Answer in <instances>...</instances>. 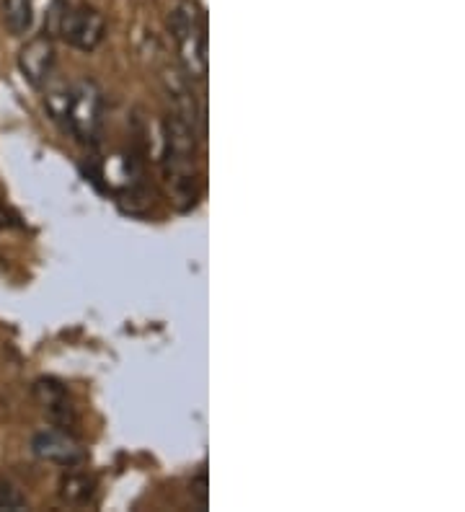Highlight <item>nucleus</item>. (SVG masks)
I'll list each match as a JSON object with an SVG mask.
<instances>
[{"mask_svg": "<svg viewBox=\"0 0 465 512\" xmlns=\"http://www.w3.org/2000/svg\"><path fill=\"white\" fill-rule=\"evenodd\" d=\"M60 125L81 145L88 148L99 145L101 125H104V91L99 83L88 78L70 83V96Z\"/></svg>", "mask_w": 465, "mask_h": 512, "instance_id": "7ed1b4c3", "label": "nucleus"}, {"mask_svg": "<svg viewBox=\"0 0 465 512\" xmlns=\"http://www.w3.org/2000/svg\"><path fill=\"white\" fill-rule=\"evenodd\" d=\"M31 453L39 461L75 469L86 461V448L68 430H42L31 438Z\"/></svg>", "mask_w": 465, "mask_h": 512, "instance_id": "39448f33", "label": "nucleus"}, {"mask_svg": "<svg viewBox=\"0 0 465 512\" xmlns=\"http://www.w3.org/2000/svg\"><path fill=\"white\" fill-rule=\"evenodd\" d=\"M166 94L163 117V179L179 210H192L199 200V140L202 112H197L194 91L186 73L166 68L161 75Z\"/></svg>", "mask_w": 465, "mask_h": 512, "instance_id": "f257e3e1", "label": "nucleus"}, {"mask_svg": "<svg viewBox=\"0 0 465 512\" xmlns=\"http://www.w3.org/2000/svg\"><path fill=\"white\" fill-rule=\"evenodd\" d=\"M19 68L26 81H29V86L42 91L44 83L50 81L52 73H55V44H52V37L39 34L31 42H26V47H21L19 52Z\"/></svg>", "mask_w": 465, "mask_h": 512, "instance_id": "423d86ee", "label": "nucleus"}, {"mask_svg": "<svg viewBox=\"0 0 465 512\" xmlns=\"http://www.w3.org/2000/svg\"><path fill=\"white\" fill-rule=\"evenodd\" d=\"M34 399L39 401L42 412L47 414L52 425L60 427V430H70L78 422L75 406L68 396V388L62 386L57 378H39L34 383Z\"/></svg>", "mask_w": 465, "mask_h": 512, "instance_id": "0eeeda50", "label": "nucleus"}, {"mask_svg": "<svg viewBox=\"0 0 465 512\" xmlns=\"http://www.w3.org/2000/svg\"><path fill=\"white\" fill-rule=\"evenodd\" d=\"M192 494L197 497V505L205 510L207 507V469L202 466V471L197 474V479H192Z\"/></svg>", "mask_w": 465, "mask_h": 512, "instance_id": "9b49d317", "label": "nucleus"}, {"mask_svg": "<svg viewBox=\"0 0 465 512\" xmlns=\"http://www.w3.org/2000/svg\"><path fill=\"white\" fill-rule=\"evenodd\" d=\"M34 19V0H3V21L13 37L29 32Z\"/></svg>", "mask_w": 465, "mask_h": 512, "instance_id": "1a4fd4ad", "label": "nucleus"}, {"mask_svg": "<svg viewBox=\"0 0 465 512\" xmlns=\"http://www.w3.org/2000/svg\"><path fill=\"white\" fill-rule=\"evenodd\" d=\"M99 492V481L88 471H68L60 479V500L70 507L93 505Z\"/></svg>", "mask_w": 465, "mask_h": 512, "instance_id": "6e6552de", "label": "nucleus"}, {"mask_svg": "<svg viewBox=\"0 0 465 512\" xmlns=\"http://www.w3.org/2000/svg\"><path fill=\"white\" fill-rule=\"evenodd\" d=\"M47 37H55L60 34L70 47L81 52H93L104 42L106 37V21L99 11L86 3H62L57 0L50 11V21H47V29H44Z\"/></svg>", "mask_w": 465, "mask_h": 512, "instance_id": "20e7f679", "label": "nucleus"}, {"mask_svg": "<svg viewBox=\"0 0 465 512\" xmlns=\"http://www.w3.org/2000/svg\"><path fill=\"white\" fill-rule=\"evenodd\" d=\"M168 32L174 37L186 78L205 81L207 75V24L194 0H179L168 13Z\"/></svg>", "mask_w": 465, "mask_h": 512, "instance_id": "f03ea898", "label": "nucleus"}, {"mask_svg": "<svg viewBox=\"0 0 465 512\" xmlns=\"http://www.w3.org/2000/svg\"><path fill=\"white\" fill-rule=\"evenodd\" d=\"M29 502H26L24 494L19 489L8 484V481H0V512L3 510H26Z\"/></svg>", "mask_w": 465, "mask_h": 512, "instance_id": "9d476101", "label": "nucleus"}, {"mask_svg": "<svg viewBox=\"0 0 465 512\" xmlns=\"http://www.w3.org/2000/svg\"><path fill=\"white\" fill-rule=\"evenodd\" d=\"M6 225H8V213H6V207L0 205V231H3Z\"/></svg>", "mask_w": 465, "mask_h": 512, "instance_id": "f8f14e48", "label": "nucleus"}]
</instances>
